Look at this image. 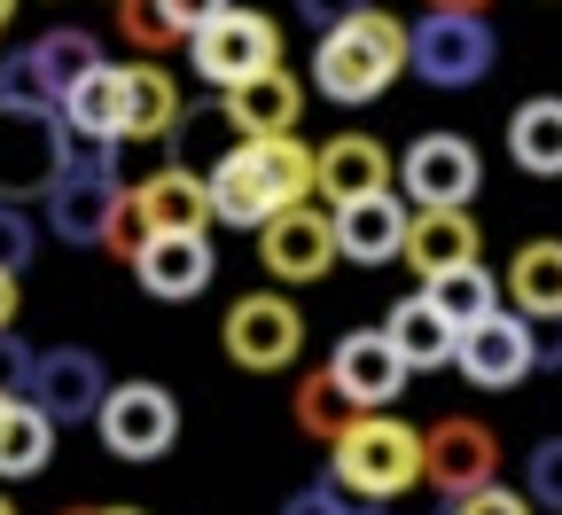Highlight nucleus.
<instances>
[{"label":"nucleus","instance_id":"obj_1","mask_svg":"<svg viewBox=\"0 0 562 515\" xmlns=\"http://www.w3.org/2000/svg\"><path fill=\"white\" fill-rule=\"evenodd\" d=\"M203 188H211V219H220V227H266V219L313 203V149L297 133L235 141V149L211 157Z\"/></svg>","mask_w":562,"mask_h":515},{"label":"nucleus","instance_id":"obj_2","mask_svg":"<svg viewBox=\"0 0 562 515\" xmlns=\"http://www.w3.org/2000/svg\"><path fill=\"white\" fill-rule=\"evenodd\" d=\"M398 70H406V24L391 9H368V16H351L336 32H321L313 47V87L344 110H360V102H383L398 87Z\"/></svg>","mask_w":562,"mask_h":515},{"label":"nucleus","instance_id":"obj_3","mask_svg":"<svg viewBox=\"0 0 562 515\" xmlns=\"http://www.w3.org/2000/svg\"><path fill=\"white\" fill-rule=\"evenodd\" d=\"M328 477H336L351 500H368V507L406 500V492L422 484V429L398 422L391 406H383V414H360V422L328 446Z\"/></svg>","mask_w":562,"mask_h":515},{"label":"nucleus","instance_id":"obj_4","mask_svg":"<svg viewBox=\"0 0 562 515\" xmlns=\"http://www.w3.org/2000/svg\"><path fill=\"white\" fill-rule=\"evenodd\" d=\"M125 203V180H117V149L110 141H70V157L47 188V227L79 250H102L110 243V219Z\"/></svg>","mask_w":562,"mask_h":515},{"label":"nucleus","instance_id":"obj_5","mask_svg":"<svg viewBox=\"0 0 562 515\" xmlns=\"http://www.w3.org/2000/svg\"><path fill=\"white\" fill-rule=\"evenodd\" d=\"M492 63H501V40H492L484 16L430 9L422 24H406V70H414L422 87H438V94H469Z\"/></svg>","mask_w":562,"mask_h":515},{"label":"nucleus","instance_id":"obj_6","mask_svg":"<svg viewBox=\"0 0 562 515\" xmlns=\"http://www.w3.org/2000/svg\"><path fill=\"white\" fill-rule=\"evenodd\" d=\"M102 63V47H94V32H79V24H63V32H40L32 47H16V55H0V102H16V110H55L70 87L87 79V70Z\"/></svg>","mask_w":562,"mask_h":515},{"label":"nucleus","instance_id":"obj_7","mask_svg":"<svg viewBox=\"0 0 562 515\" xmlns=\"http://www.w3.org/2000/svg\"><path fill=\"white\" fill-rule=\"evenodd\" d=\"M94 437L110 446V461H165L172 437H180V399L149 376L133 383H110L102 414H94Z\"/></svg>","mask_w":562,"mask_h":515},{"label":"nucleus","instance_id":"obj_8","mask_svg":"<svg viewBox=\"0 0 562 515\" xmlns=\"http://www.w3.org/2000/svg\"><path fill=\"white\" fill-rule=\"evenodd\" d=\"M188 63H195V79L203 87H243V79H258V70H273L281 63V24L266 16V9H227V16H211L195 40H188Z\"/></svg>","mask_w":562,"mask_h":515},{"label":"nucleus","instance_id":"obj_9","mask_svg":"<svg viewBox=\"0 0 562 515\" xmlns=\"http://www.w3.org/2000/svg\"><path fill=\"white\" fill-rule=\"evenodd\" d=\"M220 344H227L235 367H250V376H281V367H297V351H305V313L281 298V289H250V298L227 305Z\"/></svg>","mask_w":562,"mask_h":515},{"label":"nucleus","instance_id":"obj_10","mask_svg":"<svg viewBox=\"0 0 562 515\" xmlns=\"http://www.w3.org/2000/svg\"><path fill=\"white\" fill-rule=\"evenodd\" d=\"M70 157V125L55 110H16V102H0V203H32L55 188Z\"/></svg>","mask_w":562,"mask_h":515},{"label":"nucleus","instance_id":"obj_11","mask_svg":"<svg viewBox=\"0 0 562 515\" xmlns=\"http://www.w3.org/2000/svg\"><path fill=\"white\" fill-rule=\"evenodd\" d=\"M398 188L414 211H469L476 188H484V165H476V141L469 133H422L406 141L398 157Z\"/></svg>","mask_w":562,"mask_h":515},{"label":"nucleus","instance_id":"obj_12","mask_svg":"<svg viewBox=\"0 0 562 515\" xmlns=\"http://www.w3.org/2000/svg\"><path fill=\"white\" fill-rule=\"evenodd\" d=\"M422 484H430L446 507L484 492V484H501V446H492V429L476 414H446L422 429Z\"/></svg>","mask_w":562,"mask_h":515},{"label":"nucleus","instance_id":"obj_13","mask_svg":"<svg viewBox=\"0 0 562 515\" xmlns=\"http://www.w3.org/2000/svg\"><path fill=\"white\" fill-rule=\"evenodd\" d=\"M453 367H461L476 391H516L524 376H539V321H524V313H492V321L461 328Z\"/></svg>","mask_w":562,"mask_h":515},{"label":"nucleus","instance_id":"obj_14","mask_svg":"<svg viewBox=\"0 0 562 515\" xmlns=\"http://www.w3.org/2000/svg\"><path fill=\"white\" fill-rule=\"evenodd\" d=\"M55 429H70V422H94L102 414V399H110V376H102V359L94 351H79V344H63V351H40L32 359V391H24Z\"/></svg>","mask_w":562,"mask_h":515},{"label":"nucleus","instance_id":"obj_15","mask_svg":"<svg viewBox=\"0 0 562 515\" xmlns=\"http://www.w3.org/2000/svg\"><path fill=\"white\" fill-rule=\"evenodd\" d=\"M328 376H336V391L360 406V414H383V406L406 391L414 367L398 359V344H391L383 328H351V336H336V351H328Z\"/></svg>","mask_w":562,"mask_h":515},{"label":"nucleus","instance_id":"obj_16","mask_svg":"<svg viewBox=\"0 0 562 515\" xmlns=\"http://www.w3.org/2000/svg\"><path fill=\"white\" fill-rule=\"evenodd\" d=\"M258 258H266V273L273 281H321L328 266H336V219L328 211H313V203H297V211H281V219H266L258 227Z\"/></svg>","mask_w":562,"mask_h":515},{"label":"nucleus","instance_id":"obj_17","mask_svg":"<svg viewBox=\"0 0 562 515\" xmlns=\"http://www.w3.org/2000/svg\"><path fill=\"white\" fill-rule=\"evenodd\" d=\"M391 180H398V165H391V149H383L375 133H336V141L313 149V195L328 211L360 203V195H383Z\"/></svg>","mask_w":562,"mask_h":515},{"label":"nucleus","instance_id":"obj_18","mask_svg":"<svg viewBox=\"0 0 562 515\" xmlns=\"http://www.w3.org/2000/svg\"><path fill=\"white\" fill-rule=\"evenodd\" d=\"M211 273H220V258H211V235H149V243L133 250V281L149 289V298H165V305L203 298Z\"/></svg>","mask_w":562,"mask_h":515},{"label":"nucleus","instance_id":"obj_19","mask_svg":"<svg viewBox=\"0 0 562 515\" xmlns=\"http://www.w3.org/2000/svg\"><path fill=\"white\" fill-rule=\"evenodd\" d=\"M336 219V258H351V266H391L398 250H406V219H414V203L406 195H360V203H344V211H328Z\"/></svg>","mask_w":562,"mask_h":515},{"label":"nucleus","instance_id":"obj_20","mask_svg":"<svg viewBox=\"0 0 562 515\" xmlns=\"http://www.w3.org/2000/svg\"><path fill=\"white\" fill-rule=\"evenodd\" d=\"M220 110H227V125L243 133V141H273V133H297V117H305V87H297V70H258V79H243V87H227L220 94Z\"/></svg>","mask_w":562,"mask_h":515},{"label":"nucleus","instance_id":"obj_21","mask_svg":"<svg viewBox=\"0 0 562 515\" xmlns=\"http://www.w3.org/2000/svg\"><path fill=\"white\" fill-rule=\"evenodd\" d=\"M125 195H133L140 219H149V235H203L211 227V188H203L195 165H157L149 180H133Z\"/></svg>","mask_w":562,"mask_h":515},{"label":"nucleus","instance_id":"obj_22","mask_svg":"<svg viewBox=\"0 0 562 515\" xmlns=\"http://www.w3.org/2000/svg\"><path fill=\"white\" fill-rule=\"evenodd\" d=\"M476 250H484V235H476L469 211H414L398 258H406L422 281H438V273H453V266H476Z\"/></svg>","mask_w":562,"mask_h":515},{"label":"nucleus","instance_id":"obj_23","mask_svg":"<svg viewBox=\"0 0 562 515\" xmlns=\"http://www.w3.org/2000/svg\"><path fill=\"white\" fill-rule=\"evenodd\" d=\"M180 117H188V102H180V87H172V70L149 63V55L125 63V133H117V141H172Z\"/></svg>","mask_w":562,"mask_h":515},{"label":"nucleus","instance_id":"obj_24","mask_svg":"<svg viewBox=\"0 0 562 515\" xmlns=\"http://www.w3.org/2000/svg\"><path fill=\"white\" fill-rule=\"evenodd\" d=\"M55 117L70 125V141H117L125 133V63H94L87 79L55 102Z\"/></svg>","mask_w":562,"mask_h":515},{"label":"nucleus","instance_id":"obj_25","mask_svg":"<svg viewBox=\"0 0 562 515\" xmlns=\"http://www.w3.org/2000/svg\"><path fill=\"white\" fill-rule=\"evenodd\" d=\"M383 336L398 344V359L414 367V376L446 367V359H453V344H461V336H453V321H446L430 298H422V289H414V298H398V305L383 313Z\"/></svg>","mask_w":562,"mask_h":515},{"label":"nucleus","instance_id":"obj_26","mask_svg":"<svg viewBox=\"0 0 562 515\" xmlns=\"http://www.w3.org/2000/svg\"><path fill=\"white\" fill-rule=\"evenodd\" d=\"M508 298H516V313L524 321H562V235H539V243H524L516 258H508Z\"/></svg>","mask_w":562,"mask_h":515},{"label":"nucleus","instance_id":"obj_27","mask_svg":"<svg viewBox=\"0 0 562 515\" xmlns=\"http://www.w3.org/2000/svg\"><path fill=\"white\" fill-rule=\"evenodd\" d=\"M508 157L531 180H562V94H539L508 117Z\"/></svg>","mask_w":562,"mask_h":515},{"label":"nucleus","instance_id":"obj_28","mask_svg":"<svg viewBox=\"0 0 562 515\" xmlns=\"http://www.w3.org/2000/svg\"><path fill=\"white\" fill-rule=\"evenodd\" d=\"M55 461V422L32 406V399H9L0 406V477H40Z\"/></svg>","mask_w":562,"mask_h":515},{"label":"nucleus","instance_id":"obj_29","mask_svg":"<svg viewBox=\"0 0 562 515\" xmlns=\"http://www.w3.org/2000/svg\"><path fill=\"white\" fill-rule=\"evenodd\" d=\"M422 298H430V305L453 321V336H461V328H476V321L501 313V281H492L484 258H476V266H453V273H438V281H422Z\"/></svg>","mask_w":562,"mask_h":515},{"label":"nucleus","instance_id":"obj_30","mask_svg":"<svg viewBox=\"0 0 562 515\" xmlns=\"http://www.w3.org/2000/svg\"><path fill=\"white\" fill-rule=\"evenodd\" d=\"M290 414H297V429H305V437H321V446H336V437H344L351 422H360V406H351V399L336 391L328 367L297 383V406H290Z\"/></svg>","mask_w":562,"mask_h":515},{"label":"nucleus","instance_id":"obj_31","mask_svg":"<svg viewBox=\"0 0 562 515\" xmlns=\"http://www.w3.org/2000/svg\"><path fill=\"white\" fill-rule=\"evenodd\" d=\"M110 9H117V40H125V47H140L149 63H157V55H172V47L188 40V32L165 16V0H110Z\"/></svg>","mask_w":562,"mask_h":515},{"label":"nucleus","instance_id":"obj_32","mask_svg":"<svg viewBox=\"0 0 562 515\" xmlns=\"http://www.w3.org/2000/svg\"><path fill=\"white\" fill-rule=\"evenodd\" d=\"M524 500L539 515H562V437H539L531 461H524Z\"/></svg>","mask_w":562,"mask_h":515},{"label":"nucleus","instance_id":"obj_33","mask_svg":"<svg viewBox=\"0 0 562 515\" xmlns=\"http://www.w3.org/2000/svg\"><path fill=\"white\" fill-rule=\"evenodd\" d=\"M281 515H375V507H368V500H351L336 477H321V484H305V492L281 500Z\"/></svg>","mask_w":562,"mask_h":515},{"label":"nucleus","instance_id":"obj_34","mask_svg":"<svg viewBox=\"0 0 562 515\" xmlns=\"http://www.w3.org/2000/svg\"><path fill=\"white\" fill-rule=\"evenodd\" d=\"M40 250V227L24 219V203H0V273H24Z\"/></svg>","mask_w":562,"mask_h":515},{"label":"nucleus","instance_id":"obj_35","mask_svg":"<svg viewBox=\"0 0 562 515\" xmlns=\"http://www.w3.org/2000/svg\"><path fill=\"white\" fill-rule=\"evenodd\" d=\"M453 515H539L524 492H508V484H484V492H469V500H453Z\"/></svg>","mask_w":562,"mask_h":515},{"label":"nucleus","instance_id":"obj_36","mask_svg":"<svg viewBox=\"0 0 562 515\" xmlns=\"http://www.w3.org/2000/svg\"><path fill=\"white\" fill-rule=\"evenodd\" d=\"M140 243H149V219H140V211H133V195H125V203H117V219H110V243H102V250L133 266V250H140Z\"/></svg>","mask_w":562,"mask_h":515},{"label":"nucleus","instance_id":"obj_37","mask_svg":"<svg viewBox=\"0 0 562 515\" xmlns=\"http://www.w3.org/2000/svg\"><path fill=\"white\" fill-rule=\"evenodd\" d=\"M32 359L40 351H24L16 336H0V399H24L32 391Z\"/></svg>","mask_w":562,"mask_h":515},{"label":"nucleus","instance_id":"obj_38","mask_svg":"<svg viewBox=\"0 0 562 515\" xmlns=\"http://www.w3.org/2000/svg\"><path fill=\"white\" fill-rule=\"evenodd\" d=\"M375 0H297V16L313 24V32H336V24H351V16H368Z\"/></svg>","mask_w":562,"mask_h":515},{"label":"nucleus","instance_id":"obj_39","mask_svg":"<svg viewBox=\"0 0 562 515\" xmlns=\"http://www.w3.org/2000/svg\"><path fill=\"white\" fill-rule=\"evenodd\" d=\"M227 9H235V0H165V16H172V24H180L188 40H195V32H203L211 16H227Z\"/></svg>","mask_w":562,"mask_h":515},{"label":"nucleus","instance_id":"obj_40","mask_svg":"<svg viewBox=\"0 0 562 515\" xmlns=\"http://www.w3.org/2000/svg\"><path fill=\"white\" fill-rule=\"evenodd\" d=\"M16 305H24V289H16V273H0V336L16 328Z\"/></svg>","mask_w":562,"mask_h":515},{"label":"nucleus","instance_id":"obj_41","mask_svg":"<svg viewBox=\"0 0 562 515\" xmlns=\"http://www.w3.org/2000/svg\"><path fill=\"white\" fill-rule=\"evenodd\" d=\"M539 367H562V321L539 328Z\"/></svg>","mask_w":562,"mask_h":515},{"label":"nucleus","instance_id":"obj_42","mask_svg":"<svg viewBox=\"0 0 562 515\" xmlns=\"http://www.w3.org/2000/svg\"><path fill=\"white\" fill-rule=\"evenodd\" d=\"M430 9H446V16H484L492 0H430Z\"/></svg>","mask_w":562,"mask_h":515},{"label":"nucleus","instance_id":"obj_43","mask_svg":"<svg viewBox=\"0 0 562 515\" xmlns=\"http://www.w3.org/2000/svg\"><path fill=\"white\" fill-rule=\"evenodd\" d=\"M94 515H149V507H94Z\"/></svg>","mask_w":562,"mask_h":515},{"label":"nucleus","instance_id":"obj_44","mask_svg":"<svg viewBox=\"0 0 562 515\" xmlns=\"http://www.w3.org/2000/svg\"><path fill=\"white\" fill-rule=\"evenodd\" d=\"M9 16H16V0H0V24H9Z\"/></svg>","mask_w":562,"mask_h":515},{"label":"nucleus","instance_id":"obj_45","mask_svg":"<svg viewBox=\"0 0 562 515\" xmlns=\"http://www.w3.org/2000/svg\"><path fill=\"white\" fill-rule=\"evenodd\" d=\"M0 515H16V500H9V492H0Z\"/></svg>","mask_w":562,"mask_h":515},{"label":"nucleus","instance_id":"obj_46","mask_svg":"<svg viewBox=\"0 0 562 515\" xmlns=\"http://www.w3.org/2000/svg\"><path fill=\"white\" fill-rule=\"evenodd\" d=\"M63 515H94V507H63Z\"/></svg>","mask_w":562,"mask_h":515},{"label":"nucleus","instance_id":"obj_47","mask_svg":"<svg viewBox=\"0 0 562 515\" xmlns=\"http://www.w3.org/2000/svg\"><path fill=\"white\" fill-rule=\"evenodd\" d=\"M0 406H9V399H0Z\"/></svg>","mask_w":562,"mask_h":515}]
</instances>
